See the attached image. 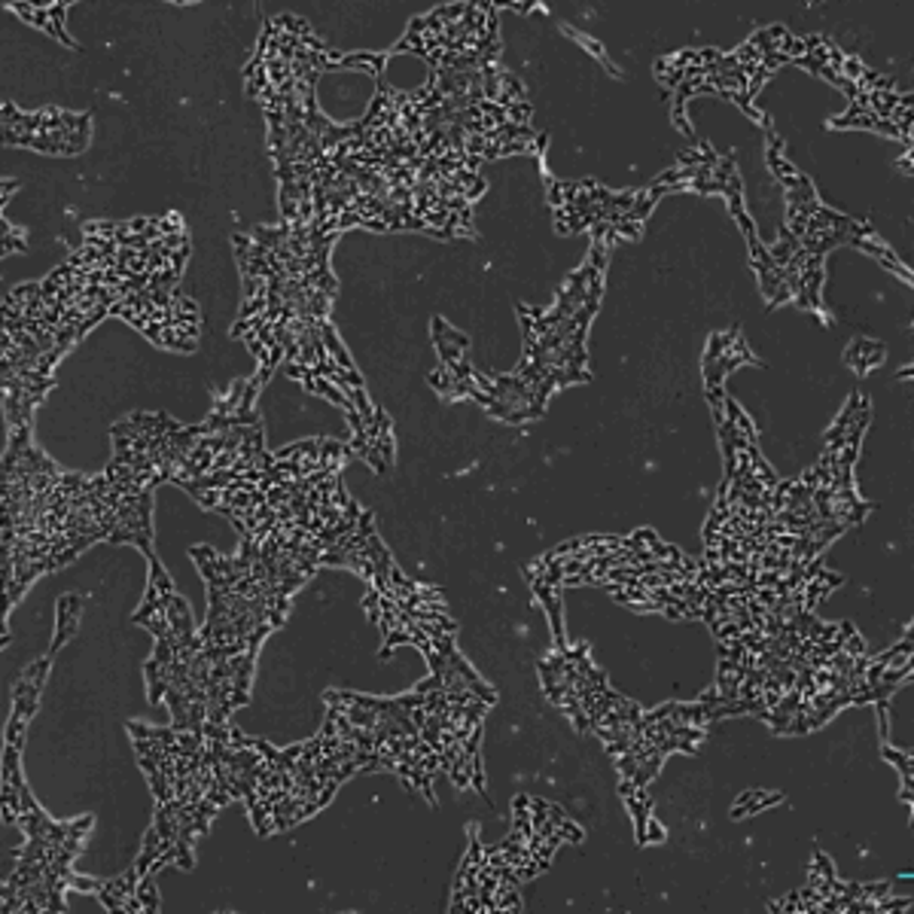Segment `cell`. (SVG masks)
Instances as JSON below:
<instances>
[{"instance_id":"cell-1","label":"cell","mask_w":914,"mask_h":914,"mask_svg":"<svg viewBox=\"0 0 914 914\" xmlns=\"http://www.w3.org/2000/svg\"><path fill=\"white\" fill-rule=\"evenodd\" d=\"M79 613H83V598L79 594H64L61 600H58V628H55V643H53V656L58 649H61V643L68 641L70 634L77 631V622H79Z\"/></svg>"},{"instance_id":"cell-2","label":"cell","mask_w":914,"mask_h":914,"mask_svg":"<svg viewBox=\"0 0 914 914\" xmlns=\"http://www.w3.org/2000/svg\"><path fill=\"white\" fill-rule=\"evenodd\" d=\"M845 360H847V366L857 369V375H866L869 369H875L877 363L884 360V345L869 342V339H857V342L845 351Z\"/></svg>"},{"instance_id":"cell-3","label":"cell","mask_w":914,"mask_h":914,"mask_svg":"<svg viewBox=\"0 0 914 914\" xmlns=\"http://www.w3.org/2000/svg\"><path fill=\"white\" fill-rule=\"evenodd\" d=\"M783 793H768V789H747V793L738 796V804L731 808V817L741 820V817H753L759 811L771 808V804H780Z\"/></svg>"},{"instance_id":"cell-4","label":"cell","mask_w":914,"mask_h":914,"mask_svg":"<svg viewBox=\"0 0 914 914\" xmlns=\"http://www.w3.org/2000/svg\"><path fill=\"white\" fill-rule=\"evenodd\" d=\"M881 756L899 768V774H902V802L911 804V756L905 750H894L890 741L881 744Z\"/></svg>"}]
</instances>
